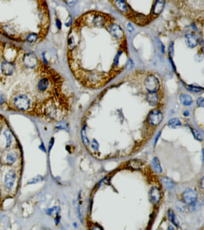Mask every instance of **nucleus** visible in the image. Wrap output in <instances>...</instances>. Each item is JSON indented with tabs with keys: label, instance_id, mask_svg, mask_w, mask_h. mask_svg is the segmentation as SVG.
<instances>
[{
	"label": "nucleus",
	"instance_id": "6e6552de",
	"mask_svg": "<svg viewBox=\"0 0 204 230\" xmlns=\"http://www.w3.org/2000/svg\"><path fill=\"white\" fill-rule=\"evenodd\" d=\"M148 198L150 201L155 204H158L161 199V192L158 187H153L148 194Z\"/></svg>",
	"mask_w": 204,
	"mask_h": 230
},
{
	"label": "nucleus",
	"instance_id": "2f4dec72",
	"mask_svg": "<svg viewBox=\"0 0 204 230\" xmlns=\"http://www.w3.org/2000/svg\"><path fill=\"white\" fill-rule=\"evenodd\" d=\"M201 184V188H202V189H203V188H204V185H203V184H204V178L202 179Z\"/></svg>",
	"mask_w": 204,
	"mask_h": 230
},
{
	"label": "nucleus",
	"instance_id": "c756f323",
	"mask_svg": "<svg viewBox=\"0 0 204 230\" xmlns=\"http://www.w3.org/2000/svg\"><path fill=\"white\" fill-rule=\"evenodd\" d=\"M127 27H128V30L130 31V32H132V31H133V27H132V25H131L130 24L128 25Z\"/></svg>",
	"mask_w": 204,
	"mask_h": 230
},
{
	"label": "nucleus",
	"instance_id": "4468645a",
	"mask_svg": "<svg viewBox=\"0 0 204 230\" xmlns=\"http://www.w3.org/2000/svg\"><path fill=\"white\" fill-rule=\"evenodd\" d=\"M162 183L163 185L164 186V187L168 189V190H171L174 188L175 184L174 183V182L169 178L168 177H163L162 179Z\"/></svg>",
	"mask_w": 204,
	"mask_h": 230
},
{
	"label": "nucleus",
	"instance_id": "f3484780",
	"mask_svg": "<svg viewBox=\"0 0 204 230\" xmlns=\"http://www.w3.org/2000/svg\"><path fill=\"white\" fill-rule=\"evenodd\" d=\"M152 166H153V168L156 173H162V167L160 166V161H159V160L158 159V158L155 157L153 159Z\"/></svg>",
	"mask_w": 204,
	"mask_h": 230
},
{
	"label": "nucleus",
	"instance_id": "f257e3e1",
	"mask_svg": "<svg viewBox=\"0 0 204 230\" xmlns=\"http://www.w3.org/2000/svg\"><path fill=\"white\" fill-rule=\"evenodd\" d=\"M16 179V173L14 169L9 170L4 176L3 183L4 188L9 191H10L14 185Z\"/></svg>",
	"mask_w": 204,
	"mask_h": 230
},
{
	"label": "nucleus",
	"instance_id": "5701e85b",
	"mask_svg": "<svg viewBox=\"0 0 204 230\" xmlns=\"http://www.w3.org/2000/svg\"><path fill=\"white\" fill-rule=\"evenodd\" d=\"M191 132L195 137V138L199 141H202V137L201 136V134L199 133L198 131H196L195 129H191Z\"/></svg>",
	"mask_w": 204,
	"mask_h": 230
},
{
	"label": "nucleus",
	"instance_id": "9d476101",
	"mask_svg": "<svg viewBox=\"0 0 204 230\" xmlns=\"http://www.w3.org/2000/svg\"><path fill=\"white\" fill-rule=\"evenodd\" d=\"M165 0H157L153 10V13L154 15H158L162 12L165 6Z\"/></svg>",
	"mask_w": 204,
	"mask_h": 230
},
{
	"label": "nucleus",
	"instance_id": "4be33fe9",
	"mask_svg": "<svg viewBox=\"0 0 204 230\" xmlns=\"http://www.w3.org/2000/svg\"><path fill=\"white\" fill-rule=\"evenodd\" d=\"M188 89L190 91L193 92H199L204 90L203 88L198 87V86H191V85L188 86Z\"/></svg>",
	"mask_w": 204,
	"mask_h": 230
},
{
	"label": "nucleus",
	"instance_id": "ddd939ff",
	"mask_svg": "<svg viewBox=\"0 0 204 230\" xmlns=\"http://www.w3.org/2000/svg\"><path fill=\"white\" fill-rule=\"evenodd\" d=\"M4 136L5 137V139H6L5 148L8 149L12 145V141H13V136H12L11 131L9 129L5 130V131L4 132Z\"/></svg>",
	"mask_w": 204,
	"mask_h": 230
},
{
	"label": "nucleus",
	"instance_id": "c85d7f7f",
	"mask_svg": "<svg viewBox=\"0 0 204 230\" xmlns=\"http://www.w3.org/2000/svg\"><path fill=\"white\" fill-rule=\"evenodd\" d=\"M42 177H39V179L38 177H34V179H32V182H29V184H34V183H36V182H40V181L42 180H40V179H41Z\"/></svg>",
	"mask_w": 204,
	"mask_h": 230
},
{
	"label": "nucleus",
	"instance_id": "a878e982",
	"mask_svg": "<svg viewBox=\"0 0 204 230\" xmlns=\"http://www.w3.org/2000/svg\"><path fill=\"white\" fill-rule=\"evenodd\" d=\"M5 101V97L4 94L0 91V104L4 103Z\"/></svg>",
	"mask_w": 204,
	"mask_h": 230
},
{
	"label": "nucleus",
	"instance_id": "20e7f679",
	"mask_svg": "<svg viewBox=\"0 0 204 230\" xmlns=\"http://www.w3.org/2000/svg\"><path fill=\"white\" fill-rule=\"evenodd\" d=\"M163 119V114L161 111L155 109L151 111L148 118L149 123L153 125H158Z\"/></svg>",
	"mask_w": 204,
	"mask_h": 230
},
{
	"label": "nucleus",
	"instance_id": "a211bd4d",
	"mask_svg": "<svg viewBox=\"0 0 204 230\" xmlns=\"http://www.w3.org/2000/svg\"><path fill=\"white\" fill-rule=\"evenodd\" d=\"M168 125L171 128L175 129V128H179L181 126V122L177 118H173V119H171L169 121Z\"/></svg>",
	"mask_w": 204,
	"mask_h": 230
},
{
	"label": "nucleus",
	"instance_id": "dca6fc26",
	"mask_svg": "<svg viewBox=\"0 0 204 230\" xmlns=\"http://www.w3.org/2000/svg\"><path fill=\"white\" fill-rule=\"evenodd\" d=\"M17 158V154L16 152H11L7 153L5 158L6 164H9V165L13 164L16 161Z\"/></svg>",
	"mask_w": 204,
	"mask_h": 230
},
{
	"label": "nucleus",
	"instance_id": "39448f33",
	"mask_svg": "<svg viewBox=\"0 0 204 230\" xmlns=\"http://www.w3.org/2000/svg\"><path fill=\"white\" fill-rule=\"evenodd\" d=\"M108 30L110 34L117 39L124 40V31L118 24L111 23L108 26Z\"/></svg>",
	"mask_w": 204,
	"mask_h": 230
},
{
	"label": "nucleus",
	"instance_id": "1a4fd4ad",
	"mask_svg": "<svg viewBox=\"0 0 204 230\" xmlns=\"http://www.w3.org/2000/svg\"><path fill=\"white\" fill-rule=\"evenodd\" d=\"M185 42L190 48H193L198 45L196 38L191 34H188L185 36Z\"/></svg>",
	"mask_w": 204,
	"mask_h": 230
},
{
	"label": "nucleus",
	"instance_id": "393cba45",
	"mask_svg": "<svg viewBox=\"0 0 204 230\" xmlns=\"http://www.w3.org/2000/svg\"><path fill=\"white\" fill-rule=\"evenodd\" d=\"M197 104L199 107L204 108V99L202 97H200L197 100Z\"/></svg>",
	"mask_w": 204,
	"mask_h": 230
},
{
	"label": "nucleus",
	"instance_id": "aec40b11",
	"mask_svg": "<svg viewBox=\"0 0 204 230\" xmlns=\"http://www.w3.org/2000/svg\"><path fill=\"white\" fill-rule=\"evenodd\" d=\"M168 217H169V220L171 221V222L175 225L177 227L179 225V222L176 217V215L174 214V212L173 211V210H169V212H168Z\"/></svg>",
	"mask_w": 204,
	"mask_h": 230
},
{
	"label": "nucleus",
	"instance_id": "412c9836",
	"mask_svg": "<svg viewBox=\"0 0 204 230\" xmlns=\"http://www.w3.org/2000/svg\"><path fill=\"white\" fill-rule=\"evenodd\" d=\"M81 136H82V141H83V144L85 145V146H89V144H90V141L88 139V137H87V135H86V130L85 128H83L82 130V132H81Z\"/></svg>",
	"mask_w": 204,
	"mask_h": 230
},
{
	"label": "nucleus",
	"instance_id": "2eb2a0df",
	"mask_svg": "<svg viewBox=\"0 0 204 230\" xmlns=\"http://www.w3.org/2000/svg\"><path fill=\"white\" fill-rule=\"evenodd\" d=\"M180 100L181 103L184 106H190L193 103V99L188 94H182L180 96Z\"/></svg>",
	"mask_w": 204,
	"mask_h": 230
},
{
	"label": "nucleus",
	"instance_id": "0eeeda50",
	"mask_svg": "<svg viewBox=\"0 0 204 230\" xmlns=\"http://www.w3.org/2000/svg\"><path fill=\"white\" fill-rule=\"evenodd\" d=\"M183 198L186 203L189 204H193L197 199L198 194L196 191L192 189H188L184 191L183 194Z\"/></svg>",
	"mask_w": 204,
	"mask_h": 230
},
{
	"label": "nucleus",
	"instance_id": "9b49d317",
	"mask_svg": "<svg viewBox=\"0 0 204 230\" xmlns=\"http://www.w3.org/2000/svg\"><path fill=\"white\" fill-rule=\"evenodd\" d=\"M115 5L117 9L122 13L125 14L128 12V7L126 4L123 0H115Z\"/></svg>",
	"mask_w": 204,
	"mask_h": 230
},
{
	"label": "nucleus",
	"instance_id": "b1692460",
	"mask_svg": "<svg viewBox=\"0 0 204 230\" xmlns=\"http://www.w3.org/2000/svg\"><path fill=\"white\" fill-rule=\"evenodd\" d=\"M91 146H92V148L95 151H97L98 149V148H99L98 143L95 140H93L92 143L91 144Z\"/></svg>",
	"mask_w": 204,
	"mask_h": 230
},
{
	"label": "nucleus",
	"instance_id": "423d86ee",
	"mask_svg": "<svg viewBox=\"0 0 204 230\" xmlns=\"http://www.w3.org/2000/svg\"><path fill=\"white\" fill-rule=\"evenodd\" d=\"M15 64L13 62L7 61L3 62L1 64V70L2 73L5 76H10L15 71Z\"/></svg>",
	"mask_w": 204,
	"mask_h": 230
},
{
	"label": "nucleus",
	"instance_id": "bb28decb",
	"mask_svg": "<svg viewBox=\"0 0 204 230\" xmlns=\"http://www.w3.org/2000/svg\"><path fill=\"white\" fill-rule=\"evenodd\" d=\"M77 0H67V4L70 6H73L75 4Z\"/></svg>",
	"mask_w": 204,
	"mask_h": 230
},
{
	"label": "nucleus",
	"instance_id": "7c9ffc66",
	"mask_svg": "<svg viewBox=\"0 0 204 230\" xmlns=\"http://www.w3.org/2000/svg\"><path fill=\"white\" fill-rule=\"evenodd\" d=\"M160 132L158 134V136H157V137H156V140H155V144L156 145V143H157V141H158V138H159V136H160Z\"/></svg>",
	"mask_w": 204,
	"mask_h": 230
},
{
	"label": "nucleus",
	"instance_id": "6ab92c4d",
	"mask_svg": "<svg viewBox=\"0 0 204 230\" xmlns=\"http://www.w3.org/2000/svg\"><path fill=\"white\" fill-rule=\"evenodd\" d=\"M134 20L136 23H137L139 25H144L147 23V18L146 16L143 15H135L134 16Z\"/></svg>",
	"mask_w": 204,
	"mask_h": 230
},
{
	"label": "nucleus",
	"instance_id": "7ed1b4c3",
	"mask_svg": "<svg viewBox=\"0 0 204 230\" xmlns=\"http://www.w3.org/2000/svg\"><path fill=\"white\" fill-rule=\"evenodd\" d=\"M146 89L149 93L156 92L160 88V83L158 78L153 75L147 77L145 81Z\"/></svg>",
	"mask_w": 204,
	"mask_h": 230
},
{
	"label": "nucleus",
	"instance_id": "f8f14e48",
	"mask_svg": "<svg viewBox=\"0 0 204 230\" xmlns=\"http://www.w3.org/2000/svg\"><path fill=\"white\" fill-rule=\"evenodd\" d=\"M147 100L151 106H155L159 100L158 95L156 92L149 93L147 96Z\"/></svg>",
	"mask_w": 204,
	"mask_h": 230
},
{
	"label": "nucleus",
	"instance_id": "f03ea898",
	"mask_svg": "<svg viewBox=\"0 0 204 230\" xmlns=\"http://www.w3.org/2000/svg\"><path fill=\"white\" fill-rule=\"evenodd\" d=\"M39 60L32 53H26L22 58V62L25 67L29 69H33L37 67L39 65Z\"/></svg>",
	"mask_w": 204,
	"mask_h": 230
},
{
	"label": "nucleus",
	"instance_id": "473e14b6",
	"mask_svg": "<svg viewBox=\"0 0 204 230\" xmlns=\"http://www.w3.org/2000/svg\"><path fill=\"white\" fill-rule=\"evenodd\" d=\"M184 116H188V115H189V113L188 111H186L184 113Z\"/></svg>",
	"mask_w": 204,
	"mask_h": 230
},
{
	"label": "nucleus",
	"instance_id": "cd10ccee",
	"mask_svg": "<svg viewBox=\"0 0 204 230\" xmlns=\"http://www.w3.org/2000/svg\"><path fill=\"white\" fill-rule=\"evenodd\" d=\"M173 52H174V49H173V43H172L171 45H170V46H169V55L171 56V57H172L173 55Z\"/></svg>",
	"mask_w": 204,
	"mask_h": 230
}]
</instances>
